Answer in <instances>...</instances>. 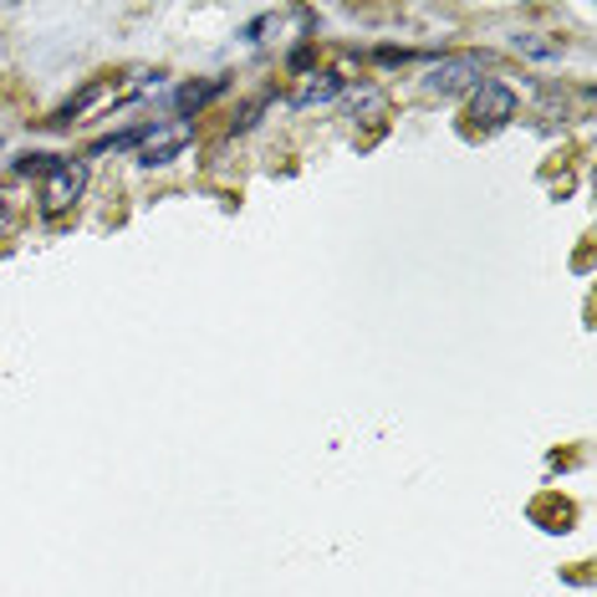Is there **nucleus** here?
<instances>
[{
	"instance_id": "f257e3e1",
	"label": "nucleus",
	"mask_w": 597,
	"mask_h": 597,
	"mask_svg": "<svg viewBox=\"0 0 597 597\" xmlns=\"http://www.w3.org/2000/svg\"><path fill=\"white\" fill-rule=\"evenodd\" d=\"M82 190H88V159H51V169L42 174V215L46 220H57V215H67V209L82 199Z\"/></svg>"
},
{
	"instance_id": "f03ea898",
	"label": "nucleus",
	"mask_w": 597,
	"mask_h": 597,
	"mask_svg": "<svg viewBox=\"0 0 597 597\" xmlns=\"http://www.w3.org/2000/svg\"><path fill=\"white\" fill-rule=\"evenodd\" d=\"M480 72H485V57H480V51H455V57H439V67L424 77V92H434V97L475 92L480 82H485Z\"/></svg>"
},
{
	"instance_id": "7ed1b4c3",
	"label": "nucleus",
	"mask_w": 597,
	"mask_h": 597,
	"mask_svg": "<svg viewBox=\"0 0 597 597\" xmlns=\"http://www.w3.org/2000/svg\"><path fill=\"white\" fill-rule=\"evenodd\" d=\"M190 143H195V123H190V118L153 123L149 134H143V143H138V164H143V169H164V164H174Z\"/></svg>"
},
{
	"instance_id": "20e7f679",
	"label": "nucleus",
	"mask_w": 597,
	"mask_h": 597,
	"mask_svg": "<svg viewBox=\"0 0 597 597\" xmlns=\"http://www.w3.org/2000/svg\"><path fill=\"white\" fill-rule=\"evenodd\" d=\"M516 118V92L506 88V82H495V77H485L475 88V97H470V123L475 128H501V123Z\"/></svg>"
},
{
	"instance_id": "39448f33",
	"label": "nucleus",
	"mask_w": 597,
	"mask_h": 597,
	"mask_svg": "<svg viewBox=\"0 0 597 597\" xmlns=\"http://www.w3.org/2000/svg\"><path fill=\"white\" fill-rule=\"evenodd\" d=\"M343 88L347 82L337 72H312L307 82H301L297 97H291V107H297V113H307V107H328L332 97H343Z\"/></svg>"
},
{
	"instance_id": "423d86ee",
	"label": "nucleus",
	"mask_w": 597,
	"mask_h": 597,
	"mask_svg": "<svg viewBox=\"0 0 597 597\" xmlns=\"http://www.w3.org/2000/svg\"><path fill=\"white\" fill-rule=\"evenodd\" d=\"M107 92H113V88H107V82H88V88L77 92L72 103H61V107H57V118H51V128H67V123H77V118H82V113H88V107H97V103H103Z\"/></svg>"
},
{
	"instance_id": "0eeeda50",
	"label": "nucleus",
	"mask_w": 597,
	"mask_h": 597,
	"mask_svg": "<svg viewBox=\"0 0 597 597\" xmlns=\"http://www.w3.org/2000/svg\"><path fill=\"white\" fill-rule=\"evenodd\" d=\"M220 92H225V77H215V82H184L174 103H180V113H199V107H205L209 97H220Z\"/></svg>"
},
{
	"instance_id": "6e6552de",
	"label": "nucleus",
	"mask_w": 597,
	"mask_h": 597,
	"mask_svg": "<svg viewBox=\"0 0 597 597\" xmlns=\"http://www.w3.org/2000/svg\"><path fill=\"white\" fill-rule=\"evenodd\" d=\"M353 113H358L363 123H378L383 113H389V97H383L378 88H368V82H363V88H353Z\"/></svg>"
},
{
	"instance_id": "1a4fd4ad",
	"label": "nucleus",
	"mask_w": 597,
	"mask_h": 597,
	"mask_svg": "<svg viewBox=\"0 0 597 597\" xmlns=\"http://www.w3.org/2000/svg\"><path fill=\"white\" fill-rule=\"evenodd\" d=\"M15 225H21V199H15L11 184H0V240L11 236Z\"/></svg>"
},
{
	"instance_id": "9d476101",
	"label": "nucleus",
	"mask_w": 597,
	"mask_h": 597,
	"mask_svg": "<svg viewBox=\"0 0 597 597\" xmlns=\"http://www.w3.org/2000/svg\"><path fill=\"white\" fill-rule=\"evenodd\" d=\"M51 159H57V153H31V159H21V164H15V174H46V169H51Z\"/></svg>"
}]
</instances>
